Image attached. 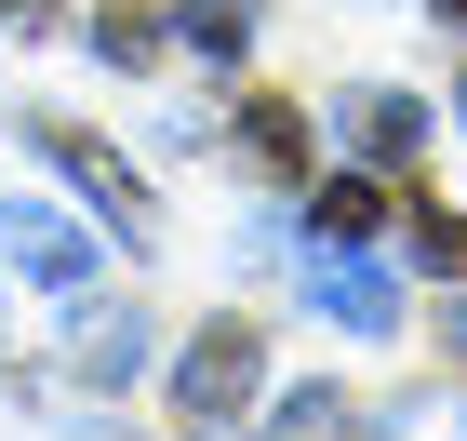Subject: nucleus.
<instances>
[{
	"mask_svg": "<svg viewBox=\"0 0 467 441\" xmlns=\"http://www.w3.org/2000/svg\"><path fill=\"white\" fill-rule=\"evenodd\" d=\"M307 308H321L334 334H400V281L360 241H307Z\"/></svg>",
	"mask_w": 467,
	"mask_h": 441,
	"instance_id": "obj_1",
	"label": "nucleus"
},
{
	"mask_svg": "<svg viewBox=\"0 0 467 441\" xmlns=\"http://www.w3.org/2000/svg\"><path fill=\"white\" fill-rule=\"evenodd\" d=\"M0 241H14V268H27V281H54V294L94 281V241H80L67 215H40V201H14V215H0Z\"/></svg>",
	"mask_w": 467,
	"mask_h": 441,
	"instance_id": "obj_2",
	"label": "nucleus"
},
{
	"mask_svg": "<svg viewBox=\"0 0 467 441\" xmlns=\"http://www.w3.org/2000/svg\"><path fill=\"white\" fill-rule=\"evenodd\" d=\"M174 388H187V415H201V428H214V415H241V402H254V334H241V321H214L201 348H187Z\"/></svg>",
	"mask_w": 467,
	"mask_h": 441,
	"instance_id": "obj_3",
	"label": "nucleus"
},
{
	"mask_svg": "<svg viewBox=\"0 0 467 441\" xmlns=\"http://www.w3.org/2000/svg\"><path fill=\"white\" fill-rule=\"evenodd\" d=\"M348 147H360V161H414V147H428V108L374 80V94H348Z\"/></svg>",
	"mask_w": 467,
	"mask_h": 441,
	"instance_id": "obj_4",
	"label": "nucleus"
},
{
	"mask_svg": "<svg viewBox=\"0 0 467 441\" xmlns=\"http://www.w3.org/2000/svg\"><path fill=\"white\" fill-rule=\"evenodd\" d=\"M54 161H67V174H80V187H94V201H108V215H120V227H147V187H134V174H120L108 147H80V134H54Z\"/></svg>",
	"mask_w": 467,
	"mask_h": 441,
	"instance_id": "obj_5",
	"label": "nucleus"
},
{
	"mask_svg": "<svg viewBox=\"0 0 467 441\" xmlns=\"http://www.w3.org/2000/svg\"><path fill=\"white\" fill-rule=\"evenodd\" d=\"M80 374H147V321L134 308H94L80 321Z\"/></svg>",
	"mask_w": 467,
	"mask_h": 441,
	"instance_id": "obj_6",
	"label": "nucleus"
},
{
	"mask_svg": "<svg viewBox=\"0 0 467 441\" xmlns=\"http://www.w3.org/2000/svg\"><path fill=\"white\" fill-rule=\"evenodd\" d=\"M281 441H360V402H334V388H294V402H281Z\"/></svg>",
	"mask_w": 467,
	"mask_h": 441,
	"instance_id": "obj_7",
	"label": "nucleus"
},
{
	"mask_svg": "<svg viewBox=\"0 0 467 441\" xmlns=\"http://www.w3.org/2000/svg\"><path fill=\"white\" fill-rule=\"evenodd\" d=\"M374 215H388V201H374V187H360V174H334L321 201H307V227H321V241H360V227H374Z\"/></svg>",
	"mask_w": 467,
	"mask_h": 441,
	"instance_id": "obj_8",
	"label": "nucleus"
},
{
	"mask_svg": "<svg viewBox=\"0 0 467 441\" xmlns=\"http://www.w3.org/2000/svg\"><path fill=\"white\" fill-rule=\"evenodd\" d=\"M174 27H187V40H201V54H241V27H254V0H187Z\"/></svg>",
	"mask_w": 467,
	"mask_h": 441,
	"instance_id": "obj_9",
	"label": "nucleus"
},
{
	"mask_svg": "<svg viewBox=\"0 0 467 441\" xmlns=\"http://www.w3.org/2000/svg\"><path fill=\"white\" fill-rule=\"evenodd\" d=\"M241 134H254V161H267V174H294V161H307V121H294V108H254Z\"/></svg>",
	"mask_w": 467,
	"mask_h": 441,
	"instance_id": "obj_10",
	"label": "nucleus"
},
{
	"mask_svg": "<svg viewBox=\"0 0 467 441\" xmlns=\"http://www.w3.org/2000/svg\"><path fill=\"white\" fill-rule=\"evenodd\" d=\"M414 255H428V268H467V227L454 215H414Z\"/></svg>",
	"mask_w": 467,
	"mask_h": 441,
	"instance_id": "obj_11",
	"label": "nucleus"
},
{
	"mask_svg": "<svg viewBox=\"0 0 467 441\" xmlns=\"http://www.w3.org/2000/svg\"><path fill=\"white\" fill-rule=\"evenodd\" d=\"M441 14H454V27H467V0H441Z\"/></svg>",
	"mask_w": 467,
	"mask_h": 441,
	"instance_id": "obj_12",
	"label": "nucleus"
},
{
	"mask_svg": "<svg viewBox=\"0 0 467 441\" xmlns=\"http://www.w3.org/2000/svg\"><path fill=\"white\" fill-rule=\"evenodd\" d=\"M454 108H467V94H454Z\"/></svg>",
	"mask_w": 467,
	"mask_h": 441,
	"instance_id": "obj_13",
	"label": "nucleus"
}]
</instances>
